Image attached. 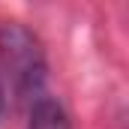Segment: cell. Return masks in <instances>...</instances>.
Listing matches in <instances>:
<instances>
[{
  "mask_svg": "<svg viewBox=\"0 0 129 129\" xmlns=\"http://www.w3.org/2000/svg\"><path fill=\"white\" fill-rule=\"evenodd\" d=\"M3 105H6V99H3V87H0V117H3Z\"/></svg>",
  "mask_w": 129,
  "mask_h": 129,
  "instance_id": "3",
  "label": "cell"
},
{
  "mask_svg": "<svg viewBox=\"0 0 129 129\" xmlns=\"http://www.w3.org/2000/svg\"><path fill=\"white\" fill-rule=\"evenodd\" d=\"M0 63L21 102L30 105L39 96H45V78H48L45 51L39 36L30 33L24 24L9 21L0 27Z\"/></svg>",
  "mask_w": 129,
  "mask_h": 129,
  "instance_id": "1",
  "label": "cell"
},
{
  "mask_svg": "<svg viewBox=\"0 0 129 129\" xmlns=\"http://www.w3.org/2000/svg\"><path fill=\"white\" fill-rule=\"evenodd\" d=\"M27 108H30L27 129H72L69 114L63 111V105H60L57 99H51L48 93L39 96L36 102H30Z\"/></svg>",
  "mask_w": 129,
  "mask_h": 129,
  "instance_id": "2",
  "label": "cell"
}]
</instances>
